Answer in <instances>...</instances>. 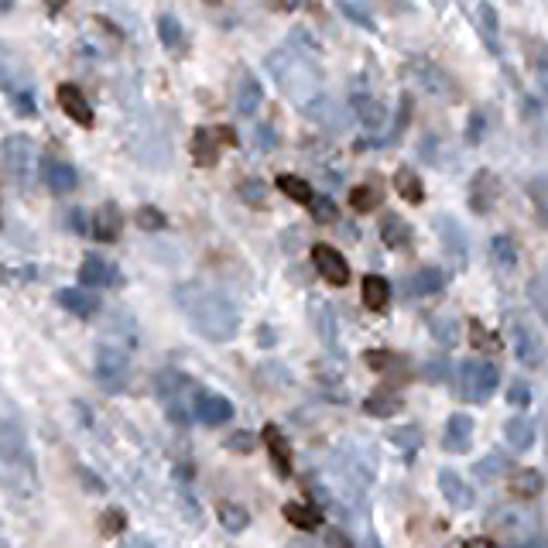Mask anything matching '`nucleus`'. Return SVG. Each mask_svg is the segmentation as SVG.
Here are the masks:
<instances>
[{"mask_svg":"<svg viewBox=\"0 0 548 548\" xmlns=\"http://www.w3.org/2000/svg\"><path fill=\"white\" fill-rule=\"evenodd\" d=\"M528 189L535 192V206H538V213H545V192H542L545 185H542V179H535V182L528 185Z\"/></svg>","mask_w":548,"mask_h":548,"instance_id":"obj_53","label":"nucleus"},{"mask_svg":"<svg viewBox=\"0 0 548 548\" xmlns=\"http://www.w3.org/2000/svg\"><path fill=\"white\" fill-rule=\"evenodd\" d=\"M309 0H271L274 11H298V7H305Z\"/></svg>","mask_w":548,"mask_h":548,"instance_id":"obj_52","label":"nucleus"},{"mask_svg":"<svg viewBox=\"0 0 548 548\" xmlns=\"http://www.w3.org/2000/svg\"><path fill=\"white\" fill-rule=\"evenodd\" d=\"M55 302L76 319H93L96 312H100V298L93 292H86V288H62V292L55 295Z\"/></svg>","mask_w":548,"mask_h":548,"instance_id":"obj_17","label":"nucleus"},{"mask_svg":"<svg viewBox=\"0 0 548 548\" xmlns=\"http://www.w3.org/2000/svg\"><path fill=\"white\" fill-rule=\"evenodd\" d=\"M216 158H220V144H216L213 131L192 134V161H196L199 168H213Z\"/></svg>","mask_w":548,"mask_h":548,"instance_id":"obj_27","label":"nucleus"},{"mask_svg":"<svg viewBox=\"0 0 548 548\" xmlns=\"http://www.w3.org/2000/svg\"><path fill=\"white\" fill-rule=\"evenodd\" d=\"M364 305L370 312H384L388 309V302H391V285H388V278H381V274H367L364 278Z\"/></svg>","mask_w":548,"mask_h":548,"instance_id":"obj_23","label":"nucleus"},{"mask_svg":"<svg viewBox=\"0 0 548 548\" xmlns=\"http://www.w3.org/2000/svg\"><path fill=\"white\" fill-rule=\"evenodd\" d=\"M545 490V477L542 470H525L514 477V494L525 497V501H531V497H538Z\"/></svg>","mask_w":548,"mask_h":548,"instance_id":"obj_31","label":"nucleus"},{"mask_svg":"<svg viewBox=\"0 0 548 548\" xmlns=\"http://www.w3.org/2000/svg\"><path fill=\"white\" fill-rule=\"evenodd\" d=\"M394 442L398 446H405V453H408V459L418 453V446H422V435H418L415 429H401V432H394Z\"/></svg>","mask_w":548,"mask_h":548,"instance_id":"obj_46","label":"nucleus"},{"mask_svg":"<svg viewBox=\"0 0 548 548\" xmlns=\"http://www.w3.org/2000/svg\"><path fill=\"white\" fill-rule=\"evenodd\" d=\"M14 107H18V114H21V117H35V114H38L35 96H28V93H18V96H14Z\"/></svg>","mask_w":548,"mask_h":548,"instance_id":"obj_48","label":"nucleus"},{"mask_svg":"<svg viewBox=\"0 0 548 548\" xmlns=\"http://www.w3.org/2000/svg\"><path fill=\"white\" fill-rule=\"evenodd\" d=\"M175 302H179L182 316L199 336L209 343H230L240 333V312L223 292L203 285V281H185L175 288Z\"/></svg>","mask_w":548,"mask_h":548,"instance_id":"obj_1","label":"nucleus"},{"mask_svg":"<svg viewBox=\"0 0 548 548\" xmlns=\"http://www.w3.org/2000/svg\"><path fill=\"white\" fill-rule=\"evenodd\" d=\"M528 295H531V302H535V309H538V316H548V305H545V278L538 274V278H531V285H528Z\"/></svg>","mask_w":548,"mask_h":548,"instance_id":"obj_44","label":"nucleus"},{"mask_svg":"<svg viewBox=\"0 0 548 548\" xmlns=\"http://www.w3.org/2000/svg\"><path fill=\"white\" fill-rule=\"evenodd\" d=\"M401 408H405V401H401V394H394V391H377L364 401V411L374 418H394Z\"/></svg>","mask_w":548,"mask_h":548,"instance_id":"obj_28","label":"nucleus"},{"mask_svg":"<svg viewBox=\"0 0 548 548\" xmlns=\"http://www.w3.org/2000/svg\"><path fill=\"white\" fill-rule=\"evenodd\" d=\"M213 137H216V144H223V148H237V134H233L230 127H216Z\"/></svg>","mask_w":548,"mask_h":548,"instance_id":"obj_51","label":"nucleus"},{"mask_svg":"<svg viewBox=\"0 0 548 548\" xmlns=\"http://www.w3.org/2000/svg\"><path fill=\"white\" fill-rule=\"evenodd\" d=\"M120 230H124V216H120V209L114 203H107V206H100L93 213V220H90V233L100 244H114V240L120 237Z\"/></svg>","mask_w":548,"mask_h":548,"instance_id":"obj_19","label":"nucleus"},{"mask_svg":"<svg viewBox=\"0 0 548 548\" xmlns=\"http://www.w3.org/2000/svg\"><path fill=\"white\" fill-rule=\"evenodd\" d=\"M158 38L165 48H179L182 45V24L179 18H172V14H161L158 18Z\"/></svg>","mask_w":548,"mask_h":548,"instance_id":"obj_38","label":"nucleus"},{"mask_svg":"<svg viewBox=\"0 0 548 548\" xmlns=\"http://www.w3.org/2000/svg\"><path fill=\"white\" fill-rule=\"evenodd\" d=\"M155 394L161 408H165L168 422L182 425V429L192 422V405H196V394H199L192 377H185L182 370H161L155 381Z\"/></svg>","mask_w":548,"mask_h":548,"instance_id":"obj_3","label":"nucleus"},{"mask_svg":"<svg viewBox=\"0 0 548 548\" xmlns=\"http://www.w3.org/2000/svg\"><path fill=\"white\" fill-rule=\"evenodd\" d=\"M137 227H144V230H165L168 220H165V213H161V209L141 206V209H137Z\"/></svg>","mask_w":548,"mask_h":548,"instance_id":"obj_40","label":"nucleus"},{"mask_svg":"<svg viewBox=\"0 0 548 548\" xmlns=\"http://www.w3.org/2000/svg\"><path fill=\"white\" fill-rule=\"evenodd\" d=\"M504 439L511 442V449L525 453V449L535 446V422H528V418H507Z\"/></svg>","mask_w":548,"mask_h":548,"instance_id":"obj_26","label":"nucleus"},{"mask_svg":"<svg viewBox=\"0 0 548 548\" xmlns=\"http://www.w3.org/2000/svg\"><path fill=\"white\" fill-rule=\"evenodd\" d=\"M497 384H501V370H497V364H490V360H470V364H463L466 401H473V405H487V401L494 398Z\"/></svg>","mask_w":548,"mask_h":548,"instance_id":"obj_5","label":"nucleus"},{"mask_svg":"<svg viewBox=\"0 0 548 548\" xmlns=\"http://www.w3.org/2000/svg\"><path fill=\"white\" fill-rule=\"evenodd\" d=\"M353 110H357L360 124H364L370 134H381L384 127H388V117H391L388 107H384L381 100H374V96L357 93V96H353Z\"/></svg>","mask_w":548,"mask_h":548,"instance_id":"obj_20","label":"nucleus"},{"mask_svg":"<svg viewBox=\"0 0 548 548\" xmlns=\"http://www.w3.org/2000/svg\"><path fill=\"white\" fill-rule=\"evenodd\" d=\"M408 76L415 79L422 90H429L432 96H446V100H459V86L456 79L449 76L446 69L439 66V62L425 59V55H415V59H408Z\"/></svg>","mask_w":548,"mask_h":548,"instance_id":"obj_6","label":"nucleus"},{"mask_svg":"<svg viewBox=\"0 0 548 548\" xmlns=\"http://www.w3.org/2000/svg\"><path fill=\"white\" fill-rule=\"evenodd\" d=\"M394 189H398V196L411 206L425 203V185L415 172H411V168H401V172L394 175Z\"/></svg>","mask_w":548,"mask_h":548,"instance_id":"obj_29","label":"nucleus"},{"mask_svg":"<svg viewBox=\"0 0 548 548\" xmlns=\"http://www.w3.org/2000/svg\"><path fill=\"white\" fill-rule=\"evenodd\" d=\"M442 446H446L449 453H466V449L473 446V418L463 415V411L449 415L446 425H442Z\"/></svg>","mask_w":548,"mask_h":548,"instance_id":"obj_15","label":"nucleus"},{"mask_svg":"<svg viewBox=\"0 0 548 548\" xmlns=\"http://www.w3.org/2000/svg\"><path fill=\"white\" fill-rule=\"evenodd\" d=\"M237 196L244 199L247 206H254V209L268 206V189H264L261 179H244V182L237 185Z\"/></svg>","mask_w":548,"mask_h":548,"instance_id":"obj_35","label":"nucleus"},{"mask_svg":"<svg viewBox=\"0 0 548 548\" xmlns=\"http://www.w3.org/2000/svg\"><path fill=\"white\" fill-rule=\"evenodd\" d=\"M120 548H155L151 542H144V538H131V542H124Z\"/></svg>","mask_w":548,"mask_h":548,"instance_id":"obj_56","label":"nucleus"},{"mask_svg":"<svg viewBox=\"0 0 548 548\" xmlns=\"http://www.w3.org/2000/svg\"><path fill=\"white\" fill-rule=\"evenodd\" d=\"M230 446H237V449H251V446H254V442H251V439H244V435H240V439H233V442H230Z\"/></svg>","mask_w":548,"mask_h":548,"instance_id":"obj_57","label":"nucleus"},{"mask_svg":"<svg viewBox=\"0 0 548 548\" xmlns=\"http://www.w3.org/2000/svg\"><path fill=\"white\" fill-rule=\"evenodd\" d=\"M79 281H83V288H107V285H117L120 271L110 261H103V257L90 254L79 264Z\"/></svg>","mask_w":548,"mask_h":548,"instance_id":"obj_16","label":"nucleus"},{"mask_svg":"<svg viewBox=\"0 0 548 548\" xmlns=\"http://www.w3.org/2000/svg\"><path fill=\"white\" fill-rule=\"evenodd\" d=\"M511 333H514V353H518L521 364H525L528 370L542 367L545 353H542V340L535 336V329L525 326V322L514 319V322H511Z\"/></svg>","mask_w":548,"mask_h":548,"instance_id":"obj_12","label":"nucleus"},{"mask_svg":"<svg viewBox=\"0 0 548 548\" xmlns=\"http://www.w3.org/2000/svg\"><path fill=\"white\" fill-rule=\"evenodd\" d=\"M192 418L196 422L209 425V429H216V425H227L233 418V401L223 398V394H213V391H199L196 394V405H192Z\"/></svg>","mask_w":548,"mask_h":548,"instance_id":"obj_9","label":"nucleus"},{"mask_svg":"<svg viewBox=\"0 0 548 548\" xmlns=\"http://www.w3.org/2000/svg\"><path fill=\"white\" fill-rule=\"evenodd\" d=\"M305 548H316V545H305Z\"/></svg>","mask_w":548,"mask_h":548,"instance_id":"obj_61","label":"nucleus"},{"mask_svg":"<svg viewBox=\"0 0 548 548\" xmlns=\"http://www.w3.org/2000/svg\"><path fill=\"white\" fill-rule=\"evenodd\" d=\"M497 196H501V182H497V175L487 172V168H480V172L473 175V182H470L473 213H490V209L497 206Z\"/></svg>","mask_w":548,"mask_h":548,"instance_id":"obj_13","label":"nucleus"},{"mask_svg":"<svg viewBox=\"0 0 548 548\" xmlns=\"http://www.w3.org/2000/svg\"><path fill=\"white\" fill-rule=\"evenodd\" d=\"M312 264H316V271L329 281V285H336V288L350 285V264H346V257L336 251V247L316 244L312 247Z\"/></svg>","mask_w":548,"mask_h":548,"instance_id":"obj_8","label":"nucleus"},{"mask_svg":"<svg viewBox=\"0 0 548 548\" xmlns=\"http://www.w3.org/2000/svg\"><path fill=\"white\" fill-rule=\"evenodd\" d=\"M309 206H312V216H316V223H333L336 220V203L329 196H312Z\"/></svg>","mask_w":548,"mask_h":548,"instance_id":"obj_41","label":"nucleus"},{"mask_svg":"<svg viewBox=\"0 0 548 548\" xmlns=\"http://www.w3.org/2000/svg\"><path fill=\"white\" fill-rule=\"evenodd\" d=\"M477 21H480V31H483V42H487L490 52H497V31H501V24H497V11L490 4H480Z\"/></svg>","mask_w":548,"mask_h":548,"instance_id":"obj_33","label":"nucleus"},{"mask_svg":"<svg viewBox=\"0 0 548 548\" xmlns=\"http://www.w3.org/2000/svg\"><path fill=\"white\" fill-rule=\"evenodd\" d=\"M206 4H220V0H206Z\"/></svg>","mask_w":548,"mask_h":548,"instance_id":"obj_60","label":"nucleus"},{"mask_svg":"<svg viewBox=\"0 0 548 548\" xmlns=\"http://www.w3.org/2000/svg\"><path fill=\"white\" fill-rule=\"evenodd\" d=\"M278 189L285 192L292 203H302V206L312 199V185L305 179H298V175H278Z\"/></svg>","mask_w":548,"mask_h":548,"instance_id":"obj_32","label":"nucleus"},{"mask_svg":"<svg viewBox=\"0 0 548 548\" xmlns=\"http://www.w3.org/2000/svg\"><path fill=\"white\" fill-rule=\"evenodd\" d=\"M42 175H45L48 189H52V192H59V196H66V192H72V189H76V185H79V175H76V168H72L69 161L45 158Z\"/></svg>","mask_w":548,"mask_h":548,"instance_id":"obj_21","label":"nucleus"},{"mask_svg":"<svg viewBox=\"0 0 548 548\" xmlns=\"http://www.w3.org/2000/svg\"><path fill=\"white\" fill-rule=\"evenodd\" d=\"M340 11H343L353 24H360V28H367V31H374V28H377L374 18H370L364 7H357V4H340Z\"/></svg>","mask_w":548,"mask_h":548,"instance_id":"obj_45","label":"nucleus"},{"mask_svg":"<svg viewBox=\"0 0 548 548\" xmlns=\"http://www.w3.org/2000/svg\"><path fill=\"white\" fill-rule=\"evenodd\" d=\"M442 288H446V271L442 268H422L408 278V295H415V298L435 295V292H442Z\"/></svg>","mask_w":548,"mask_h":548,"instance_id":"obj_22","label":"nucleus"},{"mask_svg":"<svg viewBox=\"0 0 548 548\" xmlns=\"http://www.w3.org/2000/svg\"><path fill=\"white\" fill-rule=\"evenodd\" d=\"M463 548H497V542L487 535H477V538H470V542H463Z\"/></svg>","mask_w":548,"mask_h":548,"instance_id":"obj_55","label":"nucleus"},{"mask_svg":"<svg viewBox=\"0 0 548 548\" xmlns=\"http://www.w3.org/2000/svg\"><path fill=\"white\" fill-rule=\"evenodd\" d=\"M0 487L14 497L38 494V463L18 422L0 418Z\"/></svg>","mask_w":548,"mask_h":548,"instance_id":"obj_2","label":"nucleus"},{"mask_svg":"<svg viewBox=\"0 0 548 548\" xmlns=\"http://www.w3.org/2000/svg\"><path fill=\"white\" fill-rule=\"evenodd\" d=\"M381 240H384V247H391V251H401V247L411 244V227L398 213H388L381 220Z\"/></svg>","mask_w":548,"mask_h":548,"instance_id":"obj_25","label":"nucleus"},{"mask_svg":"<svg viewBox=\"0 0 548 548\" xmlns=\"http://www.w3.org/2000/svg\"><path fill=\"white\" fill-rule=\"evenodd\" d=\"M216 518H220V525L227 531H233V535H240V531L251 525V511L240 507V504H233V501H223L220 507H216Z\"/></svg>","mask_w":548,"mask_h":548,"instance_id":"obj_30","label":"nucleus"},{"mask_svg":"<svg viewBox=\"0 0 548 548\" xmlns=\"http://www.w3.org/2000/svg\"><path fill=\"white\" fill-rule=\"evenodd\" d=\"M100 528L107 531V535H110V531H124V514L107 511V514H103V521H100Z\"/></svg>","mask_w":548,"mask_h":548,"instance_id":"obj_49","label":"nucleus"},{"mask_svg":"<svg viewBox=\"0 0 548 548\" xmlns=\"http://www.w3.org/2000/svg\"><path fill=\"white\" fill-rule=\"evenodd\" d=\"M264 446H268V453H271L274 470H278L281 477H292V470H295V463H292V446H288L285 432H281L278 425H264Z\"/></svg>","mask_w":548,"mask_h":548,"instance_id":"obj_18","label":"nucleus"},{"mask_svg":"<svg viewBox=\"0 0 548 548\" xmlns=\"http://www.w3.org/2000/svg\"><path fill=\"white\" fill-rule=\"evenodd\" d=\"M55 100H59V107H62V114H66L72 124H79V127H93V107L86 103V93L79 90V86H72V83H62L59 86V93H55Z\"/></svg>","mask_w":548,"mask_h":548,"instance_id":"obj_11","label":"nucleus"},{"mask_svg":"<svg viewBox=\"0 0 548 548\" xmlns=\"http://www.w3.org/2000/svg\"><path fill=\"white\" fill-rule=\"evenodd\" d=\"M350 206L357 209V213H374V209L381 206V192H377L374 185H357V189H350Z\"/></svg>","mask_w":548,"mask_h":548,"instance_id":"obj_34","label":"nucleus"},{"mask_svg":"<svg viewBox=\"0 0 548 548\" xmlns=\"http://www.w3.org/2000/svg\"><path fill=\"white\" fill-rule=\"evenodd\" d=\"M490 525L497 528V535H501V538H511L514 545L535 538V531H538L535 518H531L528 511H514V507H501V511L490 518Z\"/></svg>","mask_w":548,"mask_h":548,"instance_id":"obj_7","label":"nucleus"},{"mask_svg":"<svg viewBox=\"0 0 548 548\" xmlns=\"http://www.w3.org/2000/svg\"><path fill=\"white\" fill-rule=\"evenodd\" d=\"M48 7H52V11H59V7H66V0H48Z\"/></svg>","mask_w":548,"mask_h":548,"instance_id":"obj_59","label":"nucleus"},{"mask_svg":"<svg viewBox=\"0 0 548 548\" xmlns=\"http://www.w3.org/2000/svg\"><path fill=\"white\" fill-rule=\"evenodd\" d=\"M480 131H483V117L477 114V117H473V127H466V141L477 144L480 141Z\"/></svg>","mask_w":548,"mask_h":548,"instance_id":"obj_54","label":"nucleus"},{"mask_svg":"<svg viewBox=\"0 0 548 548\" xmlns=\"http://www.w3.org/2000/svg\"><path fill=\"white\" fill-rule=\"evenodd\" d=\"M514 548H545L538 538H528V542H521V545H514Z\"/></svg>","mask_w":548,"mask_h":548,"instance_id":"obj_58","label":"nucleus"},{"mask_svg":"<svg viewBox=\"0 0 548 548\" xmlns=\"http://www.w3.org/2000/svg\"><path fill=\"white\" fill-rule=\"evenodd\" d=\"M490 251H494V261L504 264V268H514V264H518V247H514V240L507 237V233H497Z\"/></svg>","mask_w":548,"mask_h":548,"instance_id":"obj_37","label":"nucleus"},{"mask_svg":"<svg viewBox=\"0 0 548 548\" xmlns=\"http://www.w3.org/2000/svg\"><path fill=\"white\" fill-rule=\"evenodd\" d=\"M261 103H264L261 83H257V76H251V72H247V76L240 79V93H237V110H240V117H254L257 110H261Z\"/></svg>","mask_w":548,"mask_h":548,"instance_id":"obj_24","label":"nucleus"},{"mask_svg":"<svg viewBox=\"0 0 548 548\" xmlns=\"http://www.w3.org/2000/svg\"><path fill=\"white\" fill-rule=\"evenodd\" d=\"M93 374H96V384L107 394L124 391L127 381H131V350L120 343H100Z\"/></svg>","mask_w":548,"mask_h":548,"instance_id":"obj_4","label":"nucleus"},{"mask_svg":"<svg viewBox=\"0 0 548 548\" xmlns=\"http://www.w3.org/2000/svg\"><path fill=\"white\" fill-rule=\"evenodd\" d=\"M507 401H511V405H518V408H528L531 405V388H528L525 381H514L511 394H507Z\"/></svg>","mask_w":548,"mask_h":548,"instance_id":"obj_47","label":"nucleus"},{"mask_svg":"<svg viewBox=\"0 0 548 548\" xmlns=\"http://www.w3.org/2000/svg\"><path fill=\"white\" fill-rule=\"evenodd\" d=\"M439 490H442V497H446L453 511H470L473 501H477L473 487L463 477H459L456 470H439Z\"/></svg>","mask_w":548,"mask_h":548,"instance_id":"obj_14","label":"nucleus"},{"mask_svg":"<svg viewBox=\"0 0 548 548\" xmlns=\"http://www.w3.org/2000/svg\"><path fill=\"white\" fill-rule=\"evenodd\" d=\"M432 333H435V340L439 343H446V346H453L459 340V329H456V322L453 319H432Z\"/></svg>","mask_w":548,"mask_h":548,"instance_id":"obj_42","label":"nucleus"},{"mask_svg":"<svg viewBox=\"0 0 548 548\" xmlns=\"http://www.w3.org/2000/svg\"><path fill=\"white\" fill-rule=\"evenodd\" d=\"M4 165H7V172L14 175L18 182H24L31 175V165H35V144L28 141L24 134H14V137H7L4 141Z\"/></svg>","mask_w":548,"mask_h":548,"instance_id":"obj_10","label":"nucleus"},{"mask_svg":"<svg viewBox=\"0 0 548 548\" xmlns=\"http://www.w3.org/2000/svg\"><path fill=\"white\" fill-rule=\"evenodd\" d=\"M274 144H278V137H274V131L268 124H261L257 127V148L261 151H268V148H274Z\"/></svg>","mask_w":548,"mask_h":548,"instance_id":"obj_50","label":"nucleus"},{"mask_svg":"<svg viewBox=\"0 0 548 548\" xmlns=\"http://www.w3.org/2000/svg\"><path fill=\"white\" fill-rule=\"evenodd\" d=\"M507 470H511V456H504V453H490L487 459H480L477 463L480 477H504Z\"/></svg>","mask_w":548,"mask_h":548,"instance_id":"obj_39","label":"nucleus"},{"mask_svg":"<svg viewBox=\"0 0 548 548\" xmlns=\"http://www.w3.org/2000/svg\"><path fill=\"white\" fill-rule=\"evenodd\" d=\"M470 336H473V343H477L480 350H501V340H497L494 333H487V329H483L477 319L470 322Z\"/></svg>","mask_w":548,"mask_h":548,"instance_id":"obj_43","label":"nucleus"},{"mask_svg":"<svg viewBox=\"0 0 548 548\" xmlns=\"http://www.w3.org/2000/svg\"><path fill=\"white\" fill-rule=\"evenodd\" d=\"M285 518L302 531H312L319 525V511L316 507H305V504H285Z\"/></svg>","mask_w":548,"mask_h":548,"instance_id":"obj_36","label":"nucleus"}]
</instances>
